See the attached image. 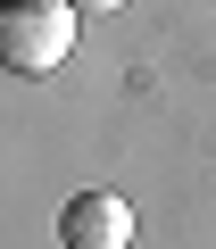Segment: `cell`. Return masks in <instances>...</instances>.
<instances>
[{"label":"cell","instance_id":"1","mask_svg":"<svg viewBox=\"0 0 216 249\" xmlns=\"http://www.w3.org/2000/svg\"><path fill=\"white\" fill-rule=\"evenodd\" d=\"M75 50V9L67 0H0V75H58Z\"/></svg>","mask_w":216,"mask_h":249},{"label":"cell","instance_id":"2","mask_svg":"<svg viewBox=\"0 0 216 249\" xmlns=\"http://www.w3.org/2000/svg\"><path fill=\"white\" fill-rule=\"evenodd\" d=\"M58 241H67V249H125V241H133V208H125L117 191H75V199L58 208Z\"/></svg>","mask_w":216,"mask_h":249},{"label":"cell","instance_id":"3","mask_svg":"<svg viewBox=\"0 0 216 249\" xmlns=\"http://www.w3.org/2000/svg\"><path fill=\"white\" fill-rule=\"evenodd\" d=\"M75 17H108V9H125V0H67Z\"/></svg>","mask_w":216,"mask_h":249}]
</instances>
